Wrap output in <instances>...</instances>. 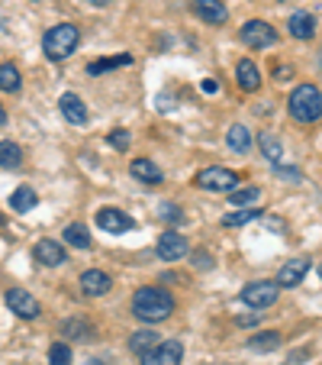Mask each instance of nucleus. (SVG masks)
Segmentation results:
<instances>
[{"instance_id": "f257e3e1", "label": "nucleus", "mask_w": 322, "mask_h": 365, "mask_svg": "<svg viewBox=\"0 0 322 365\" xmlns=\"http://www.w3.org/2000/svg\"><path fill=\"white\" fill-rule=\"evenodd\" d=\"M132 314H136L142 324H161L174 314V297L165 288H139L132 297Z\"/></svg>"}, {"instance_id": "f03ea898", "label": "nucleus", "mask_w": 322, "mask_h": 365, "mask_svg": "<svg viewBox=\"0 0 322 365\" xmlns=\"http://www.w3.org/2000/svg\"><path fill=\"white\" fill-rule=\"evenodd\" d=\"M81 42V29L75 23H58L52 26L45 36H42V52H45L52 62H65Z\"/></svg>"}, {"instance_id": "7ed1b4c3", "label": "nucleus", "mask_w": 322, "mask_h": 365, "mask_svg": "<svg viewBox=\"0 0 322 365\" xmlns=\"http://www.w3.org/2000/svg\"><path fill=\"white\" fill-rule=\"evenodd\" d=\"M287 107H290V117H294L296 123H316V120L322 117L319 88H316V84H300V88L290 94Z\"/></svg>"}, {"instance_id": "20e7f679", "label": "nucleus", "mask_w": 322, "mask_h": 365, "mask_svg": "<svg viewBox=\"0 0 322 365\" xmlns=\"http://www.w3.org/2000/svg\"><path fill=\"white\" fill-rule=\"evenodd\" d=\"M277 294H281V284L277 282H252L242 291V301L252 310H264V307H271V304H277Z\"/></svg>"}, {"instance_id": "39448f33", "label": "nucleus", "mask_w": 322, "mask_h": 365, "mask_svg": "<svg viewBox=\"0 0 322 365\" xmlns=\"http://www.w3.org/2000/svg\"><path fill=\"white\" fill-rule=\"evenodd\" d=\"M197 185L206 187V191H229L232 194L235 187H239V175L229 172V168L213 165V168H203V172L197 175Z\"/></svg>"}, {"instance_id": "423d86ee", "label": "nucleus", "mask_w": 322, "mask_h": 365, "mask_svg": "<svg viewBox=\"0 0 322 365\" xmlns=\"http://www.w3.org/2000/svg\"><path fill=\"white\" fill-rule=\"evenodd\" d=\"M94 220L103 233H113V236H123V233H129V230H136V220H132L129 214H123V210H117V207H103V210H97Z\"/></svg>"}, {"instance_id": "0eeeda50", "label": "nucleus", "mask_w": 322, "mask_h": 365, "mask_svg": "<svg viewBox=\"0 0 322 365\" xmlns=\"http://www.w3.org/2000/svg\"><path fill=\"white\" fill-rule=\"evenodd\" d=\"M181 359H184V346L178 339H165L142 352V365H181Z\"/></svg>"}, {"instance_id": "6e6552de", "label": "nucleus", "mask_w": 322, "mask_h": 365, "mask_svg": "<svg viewBox=\"0 0 322 365\" xmlns=\"http://www.w3.org/2000/svg\"><path fill=\"white\" fill-rule=\"evenodd\" d=\"M242 42L252 48H267L277 42V33L267 26L264 20H248L245 26H242Z\"/></svg>"}, {"instance_id": "1a4fd4ad", "label": "nucleus", "mask_w": 322, "mask_h": 365, "mask_svg": "<svg viewBox=\"0 0 322 365\" xmlns=\"http://www.w3.org/2000/svg\"><path fill=\"white\" fill-rule=\"evenodd\" d=\"M187 252H190V246H187V240L181 233L168 230V233L158 236V259H165V262H181Z\"/></svg>"}, {"instance_id": "9d476101", "label": "nucleus", "mask_w": 322, "mask_h": 365, "mask_svg": "<svg viewBox=\"0 0 322 365\" xmlns=\"http://www.w3.org/2000/svg\"><path fill=\"white\" fill-rule=\"evenodd\" d=\"M7 307L14 310L16 317H23V320H36L39 317V301H36L29 291H23V288H10L7 291Z\"/></svg>"}, {"instance_id": "9b49d317", "label": "nucleus", "mask_w": 322, "mask_h": 365, "mask_svg": "<svg viewBox=\"0 0 322 365\" xmlns=\"http://www.w3.org/2000/svg\"><path fill=\"white\" fill-rule=\"evenodd\" d=\"M193 14H197L200 20H206L210 26H222V23L229 20V10L222 7L220 0H193Z\"/></svg>"}, {"instance_id": "f8f14e48", "label": "nucleus", "mask_w": 322, "mask_h": 365, "mask_svg": "<svg viewBox=\"0 0 322 365\" xmlns=\"http://www.w3.org/2000/svg\"><path fill=\"white\" fill-rule=\"evenodd\" d=\"M33 255L42 265H52V269H55V265H65V259H68L65 249H62V242H55V240H39L36 249H33Z\"/></svg>"}, {"instance_id": "ddd939ff", "label": "nucleus", "mask_w": 322, "mask_h": 365, "mask_svg": "<svg viewBox=\"0 0 322 365\" xmlns=\"http://www.w3.org/2000/svg\"><path fill=\"white\" fill-rule=\"evenodd\" d=\"M309 272V259H290V262L281 265V275H277V284L284 288H296L303 282V275Z\"/></svg>"}, {"instance_id": "4468645a", "label": "nucleus", "mask_w": 322, "mask_h": 365, "mask_svg": "<svg viewBox=\"0 0 322 365\" xmlns=\"http://www.w3.org/2000/svg\"><path fill=\"white\" fill-rule=\"evenodd\" d=\"M110 275H103V272H97V269H90V272H84L81 275V291L87 297H103L107 291H110Z\"/></svg>"}, {"instance_id": "2eb2a0df", "label": "nucleus", "mask_w": 322, "mask_h": 365, "mask_svg": "<svg viewBox=\"0 0 322 365\" xmlns=\"http://www.w3.org/2000/svg\"><path fill=\"white\" fill-rule=\"evenodd\" d=\"M58 107H62V113H65V120H68V123H75V126L87 123V107H84V101L77 94H62Z\"/></svg>"}, {"instance_id": "dca6fc26", "label": "nucleus", "mask_w": 322, "mask_h": 365, "mask_svg": "<svg viewBox=\"0 0 322 365\" xmlns=\"http://www.w3.org/2000/svg\"><path fill=\"white\" fill-rule=\"evenodd\" d=\"M129 172H132V178H139L142 185H161V168L149 159H132Z\"/></svg>"}, {"instance_id": "f3484780", "label": "nucleus", "mask_w": 322, "mask_h": 365, "mask_svg": "<svg viewBox=\"0 0 322 365\" xmlns=\"http://www.w3.org/2000/svg\"><path fill=\"white\" fill-rule=\"evenodd\" d=\"M287 26H290V36H294V39H313L316 36V20L309 14H303V10L290 16Z\"/></svg>"}, {"instance_id": "a211bd4d", "label": "nucleus", "mask_w": 322, "mask_h": 365, "mask_svg": "<svg viewBox=\"0 0 322 365\" xmlns=\"http://www.w3.org/2000/svg\"><path fill=\"white\" fill-rule=\"evenodd\" d=\"M258 145H261V152H264V159L271 162V165H277V162L284 159V145H281V139H277L274 133H261Z\"/></svg>"}, {"instance_id": "6ab92c4d", "label": "nucleus", "mask_w": 322, "mask_h": 365, "mask_svg": "<svg viewBox=\"0 0 322 365\" xmlns=\"http://www.w3.org/2000/svg\"><path fill=\"white\" fill-rule=\"evenodd\" d=\"M239 88L242 91H258V84H261V75H258V65L254 62H248V58H242L239 62Z\"/></svg>"}, {"instance_id": "aec40b11", "label": "nucleus", "mask_w": 322, "mask_h": 365, "mask_svg": "<svg viewBox=\"0 0 322 365\" xmlns=\"http://www.w3.org/2000/svg\"><path fill=\"white\" fill-rule=\"evenodd\" d=\"M39 204V197H36V191L33 187H16L14 194H10V207H14V210H20V214H29V210H33V207Z\"/></svg>"}, {"instance_id": "412c9836", "label": "nucleus", "mask_w": 322, "mask_h": 365, "mask_svg": "<svg viewBox=\"0 0 322 365\" xmlns=\"http://www.w3.org/2000/svg\"><path fill=\"white\" fill-rule=\"evenodd\" d=\"M226 143H229V149L232 152H248L252 149V133H248V126L235 123L232 130L226 133Z\"/></svg>"}, {"instance_id": "4be33fe9", "label": "nucleus", "mask_w": 322, "mask_h": 365, "mask_svg": "<svg viewBox=\"0 0 322 365\" xmlns=\"http://www.w3.org/2000/svg\"><path fill=\"white\" fill-rule=\"evenodd\" d=\"M20 165H23V149L16 143L4 139V143H0V168H10V172H14V168H20Z\"/></svg>"}, {"instance_id": "5701e85b", "label": "nucleus", "mask_w": 322, "mask_h": 365, "mask_svg": "<svg viewBox=\"0 0 322 365\" xmlns=\"http://www.w3.org/2000/svg\"><path fill=\"white\" fill-rule=\"evenodd\" d=\"M277 346H281V333H274V330H264L248 339V349L252 352H274Z\"/></svg>"}, {"instance_id": "b1692460", "label": "nucleus", "mask_w": 322, "mask_h": 365, "mask_svg": "<svg viewBox=\"0 0 322 365\" xmlns=\"http://www.w3.org/2000/svg\"><path fill=\"white\" fill-rule=\"evenodd\" d=\"M65 242L75 249H90V233L87 227H81V223H68L65 227Z\"/></svg>"}, {"instance_id": "393cba45", "label": "nucleus", "mask_w": 322, "mask_h": 365, "mask_svg": "<svg viewBox=\"0 0 322 365\" xmlns=\"http://www.w3.org/2000/svg\"><path fill=\"white\" fill-rule=\"evenodd\" d=\"M151 346H158V333L155 330H139V333H132V336H129V349L139 352V356H142V352H149Z\"/></svg>"}, {"instance_id": "a878e982", "label": "nucleus", "mask_w": 322, "mask_h": 365, "mask_svg": "<svg viewBox=\"0 0 322 365\" xmlns=\"http://www.w3.org/2000/svg\"><path fill=\"white\" fill-rule=\"evenodd\" d=\"M0 91H7V94L20 91V68L16 65H0Z\"/></svg>"}, {"instance_id": "bb28decb", "label": "nucleus", "mask_w": 322, "mask_h": 365, "mask_svg": "<svg viewBox=\"0 0 322 365\" xmlns=\"http://www.w3.org/2000/svg\"><path fill=\"white\" fill-rule=\"evenodd\" d=\"M123 65H132V56H117V58H100V62H90L87 71L90 75H103V71H113V68H123Z\"/></svg>"}, {"instance_id": "cd10ccee", "label": "nucleus", "mask_w": 322, "mask_h": 365, "mask_svg": "<svg viewBox=\"0 0 322 365\" xmlns=\"http://www.w3.org/2000/svg\"><path fill=\"white\" fill-rule=\"evenodd\" d=\"M261 210L258 207H248V210H235V214H226L222 217V227H245V223L258 220Z\"/></svg>"}, {"instance_id": "c85d7f7f", "label": "nucleus", "mask_w": 322, "mask_h": 365, "mask_svg": "<svg viewBox=\"0 0 322 365\" xmlns=\"http://www.w3.org/2000/svg\"><path fill=\"white\" fill-rule=\"evenodd\" d=\"M62 333L71 339H94V327H90L87 320H68V324L62 327Z\"/></svg>"}, {"instance_id": "c756f323", "label": "nucleus", "mask_w": 322, "mask_h": 365, "mask_svg": "<svg viewBox=\"0 0 322 365\" xmlns=\"http://www.w3.org/2000/svg\"><path fill=\"white\" fill-rule=\"evenodd\" d=\"M48 365H71V346L52 343V349H48Z\"/></svg>"}, {"instance_id": "7c9ffc66", "label": "nucleus", "mask_w": 322, "mask_h": 365, "mask_svg": "<svg viewBox=\"0 0 322 365\" xmlns=\"http://www.w3.org/2000/svg\"><path fill=\"white\" fill-rule=\"evenodd\" d=\"M261 191L258 187H245V191H232V207H248V204H258Z\"/></svg>"}, {"instance_id": "2f4dec72", "label": "nucleus", "mask_w": 322, "mask_h": 365, "mask_svg": "<svg viewBox=\"0 0 322 365\" xmlns=\"http://www.w3.org/2000/svg\"><path fill=\"white\" fill-rule=\"evenodd\" d=\"M158 217H161V220H168V223H181V220H184L181 207H174V204H161V207H158Z\"/></svg>"}, {"instance_id": "473e14b6", "label": "nucleus", "mask_w": 322, "mask_h": 365, "mask_svg": "<svg viewBox=\"0 0 322 365\" xmlns=\"http://www.w3.org/2000/svg\"><path fill=\"white\" fill-rule=\"evenodd\" d=\"M110 145L113 149H129V130H113L110 133Z\"/></svg>"}, {"instance_id": "72a5a7b5", "label": "nucleus", "mask_w": 322, "mask_h": 365, "mask_svg": "<svg viewBox=\"0 0 322 365\" xmlns=\"http://www.w3.org/2000/svg\"><path fill=\"white\" fill-rule=\"evenodd\" d=\"M193 265H197V269H206V272H210L216 262H213V255L206 252V249H197V252H193Z\"/></svg>"}, {"instance_id": "f704fd0d", "label": "nucleus", "mask_w": 322, "mask_h": 365, "mask_svg": "<svg viewBox=\"0 0 322 365\" xmlns=\"http://www.w3.org/2000/svg\"><path fill=\"white\" fill-rule=\"evenodd\" d=\"M261 320V310H254V314H242V317H235V324L239 327H252V324H258Z\"/></svg>"}, {"instance_id": "c9c22d12", "label": "nucleus", "mask_w": 322, "mask_h": 365, "mask_svg": "<svg viewBox=\"0 0 322 365\" xmlns=\"http://www.w3.org/2000/svg\"><path fill=\"white\" fill-rule=\"evenodd\" d=\"M277 175H281V178H290V181H300L303 178L296 168H281V165H277Z\"/></svg>"}, {"instance_id": "e433bc0d", "label": "nucleus", "mask_w": 322, "mask_h": 365, "mask_svg": "<svg viewBox=\"0 0 322 365\" xmlns=\"http://www.w3.org/2000/svg\"><path fill=\"white\" fill-rule=\"evenodd\" d=\"M200 88H203L206 94H213V91H216V81H203V84H200Z\"/></svg>"}, {"instance_id": "4c0bfd02", "label": "nucleus", "mask_w": 322, "mask_h": 365, "mask_svg": "<svg viewBox=\"0 0 322 365\" xmlns=\"http://www.w3.org/2000/svg\"><path fill=\"white\" fill-rule=\"evenodd\" d=\"M87 4H94V7H107L110 0H87Z\"/></svg>"}, {"instance_id": "58836bf2", "label": "nucleus", "mask_w": 322, "mask_h": 365, "mask_svg": "<svg viewBox=\"0 0 322 365\" xmlns=\"http://www.w3.org/2000/svg\"><path fill=\"white\" fill-rule=\"evenodd\" d=\"M7 123V110H4V107H0V126Z\"/></svg>"}, {"instance_id": "ea45409f", "label": "nucleus", "mask_w": 322, "mask_h": 365, "mask_svg": "<svg viewBox=\"0 0 322 365\" xmlns=\"http://www.w3.org/2000/svg\"><path fill=\"white\" fill-rule=\"evenodd\" d=\"M87 365H107V362H103V359H90Z\"/></svg>"}, {"instance_id": "a19ab883", "label": "nucleus", "mask_w": 322, "mask_h": 365, "mask_svg": "<svg viewBox=\"0 0 322 365\" xmlns=\"http://www.w3.org/2000/svg\"><path fill=\"white\" fill-rule=\"evenodd\" d=\"M0 227H4V220H0Z\"/></svg>"}, {"instance_id": "79ce46f5", "label": "nucleus", "mask_w": 322, "mask_h": 365, "mask_svg": "<svg viewBox=\"0 0 322 365\" xmlns=\"http://www.w3.org/2000/svg\"><path fill=\"white\" fill-rule=\"evenodd\" d=\"M319 275H322V269H319Z\"/></svg>"}]
</instances>
